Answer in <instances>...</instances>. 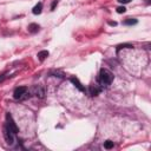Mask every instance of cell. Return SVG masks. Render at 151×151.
Instances as JSON below:
<instances>
[{
	"label": "cell",
	"instance_id": "cell-8",
	"mask_svg": "<svg viewBox=\"0 0 151 151\" xmlns=\"http://www.w3.org/2000/svg\"><path fill=\"white\" fill-rule=\"evenodd\" d=\"M41 11H43V4H41V3L37 4V5L33 7V10H32L33 14H40V13H41Z\"/></svg>",
	"mask_w": 151,
	"mask_h": 151
},
{
	"label": "cell",
	"instance_id": "cell-16",
	"mask_svg": "<svg viewBox=\"0 0 151 151\" xmlns=\"http://www.w3.org/2000/svg\"><path fill=\"white\" fill-rule=\"evenodd\" d=\"M118 1H119L120 4H129L131 0H118Z\"/></svg>",
	"mask_w": 151,
	"mask_h": 151
},
{
	"label": "cell",
	"instance_id": "cell-9",
	"mask_svg": "<svg viewBox=\"0 0 151 151\" xmlns=\"http://www.w3.org/2000/svg\"><path fill=\"white\" fill-rule=\"evenodd\" d=\"M47 57H48V51H40V52L38 53V59H39L40 61L45 60Z\"/></svg>",
	"mask_w": 151,
	"mask_h": 151
},
{
	"label": "cell",
	"instance_id": "cell-17",
	"mask_svg": "<svg viewBox=\"0 0 151 151\" xmlns=\"http://www.w3.org/2000/svg\"><path fill=\"white\" fill-rule=\"evenodd\" d=\"M58 4V1H57V0H54V1H53V4H52V7H51V10H54V7H56V5Z\"/></svg>",
	"mask_w": 151,
	"mask_h": 151
},
{
	"label": "cell",
	"instance_id": "cell-11",
	"mask_svg": "<svg viewBox=\"0 0 151 151\" xmlns=\"http://www.w3.org/2000/svg\"><path fill=\"white\" fill-rule=\"evenodd\" d=\"M104 147H105V149H112V147H113V142L106 140V142L104 143Z\"/></svg>",
	"mask_w": 151,
	"mask_h": 151
},
{
	"label": "cell",
	"instance_id": "cell-14",
	"mask_svg": "<svg viewBox=\"0 0 151 151\" xmlns=\"http://www.w3.org/2000/svg\"><path fill=\"white\" fill-rule=\"evenodd\" d=\"M126 11V9L124 7V6H119V7H117V12L118 13H124Z\"/></svg>",
	"mask_w": 151,
	"mask_h": 151
},
{
	"label": "cell",
	"instance_id": "cell-1",
	"mask_svg": "<svg viewBox=\"0 0 151 151\" xmlns=\"http://www.w3.org/2000/svg\"><path fill=\"white\" fill-rule=\"evenodd\" d=\"M113 80V74L106 68H102L99 72V82L102 85H110Z\"/></svg>",
	"mask_w": 151,
	"mask_h": 151
},
{
	"label": "cell",
	"instance_id": "cell-3",
	"mask_svg": "<svg viewBox=\"0 0 151 151\" xmlns=\"http://www.w3.org/2000/svg\"><path fill=\"white\" fill-rule=\"evenodd\" d=\"M6 126H7V129H9L11 132H13V133H17V132L19 131L17 124L14 123V120L12 119V116H11L10 113L6 115Z\"/></svg>",
	"mask_w": 151,
	"mask_h": 151
},
{
	"label": "cell",
	"instance_id": "cell-12",
	"mask_svg": "<svg viewBox=\"0 0 151 151\" xmlns=\"http://www.w3.org/2000/svg\"><path fill=\"white\" fill-rule=\"evenodd\" d=\"M124 24L125 25H135V24H137V20L136 19H127L124 21Z\"/></svg>",
	"mask_w": 151,
	"mask_h": 151
},
{
	"label": "cell",
	"instance_id": "cell-2",
	"mask_svg": "<svg viewBox=\"0 0 151 151\" xmlns=\"http://www.w3.org/2000/svg\"><path fill=\"white\" fill-rule=\"evenodd\" d=\"M27 88L26 86H20V88H17L14 90V93H13V97L16 99H24L27 97Z\"/></svg>",
	"mask_w": 151,
	"mask_h": 151
},
{
	"label": "cell",
	"instance_id": "cell-7",
	"mask_svg": "<svg viewBox=\"0 0 151 151\" xmlns=\"http://www.w3.org/2000/svg\"><path fill=\"white\" fill-rule=\"evenodd\" d=\"M34 95H37L39 98H44L45 92H44V90H43L41 86H36V88H34Z\"/></svg>",
	"mask_w": 151,
	"mask_h": 151
},
{
	"label": "cell",
	"instance_id": "cell-10",
	"mask_svg": "<svg viewBox=\"0 0 151 151\" xmlns=\"http://www.w3.org/2000/svg\"><path fill=\"white\" fill-rule=\"evenodd\" d=\"M28 31H30L31 33L38 32V31H39V25H37V24H31V25L28 26Z\"/></svg>",
	"mask_w": 151,
	"mask_h": 151
},
{
	"label": "cell",
	"instance_id": "cell-13",
	"mask_svg": "<svg viewBox=\"0 0 151 151\" xmlns=\"http://www.w3.org/2000/svg\"><path fill=\"white\" fill-rule=\"evenodd\" d=\"M52 74H54L56 77H59V78H64V73H61V72H59V71H53Z\"/></svg>",
	"mask_w": 151,
	"mask_h": 151
},
{
	"label": "cell",
	"instance_id": "cell-6",
	"mask_svg": "<svg viewBox=\"0 0 151 151\" xmlns=\"http://www.w3.org/2000/svg\"><path fill=\"white\" fill-rule=\"evenodd\" d=\"M100 90H102V89H100L97 84H96V85L93 84V85L90 86V95H91V96H97V95L100 92Z\"/></svg>",
	"mask_w": 151,
	"mask_h": 151
},
{
	"label": "cell",
	"instance_id": "cell-4",
	"mask_svg": "<svg viewBox=\"0 0 151 151\" xmlns=\"http://www.w3.org/2000/svg\"><path fill=\"white\" fill-rule=\"evenodd\" d=\"M13 135H14V133L11 132V131L7 129V126L5 125V127H4V137H5L6 142H7V144H13V142H14Z\"/></svg>",
	"mask_w": 151,
	"mask_h": 151
},
{
	"label": "cell",
	"instance_id": "cell-15",
	"mask_svg": "<svg viewBox=\"0 0 151 151\" xmlns=\"http://www.w3.org/2000/svg\"><path fill=\"white\" fill-rule=\"evenodd\" d=\"M123 47H129V48H132V45H127V44L119 45V46H118V50H120V48H123Z\"/></svg>",
	"mask_w": 151,
	"mask_h": 151
},
{
	"label": "cell",
	"instance_id": "cell-5",
	"mask_svg": "<svg viewBox=\"0 0 151 151\" xmlns=\"http://www.w3.org/2000/svg\"><path fill=\"white\" fill-rule=\"evenodd\" d=\"M71 83L77 88L78 90H80V91H85V88L82 85V83L78 80V78H76V77H71Z\"/></svg>",
	"mask_w": 151,
	"mask_h": 151
}]
</instances>
